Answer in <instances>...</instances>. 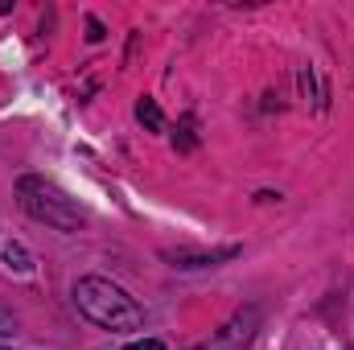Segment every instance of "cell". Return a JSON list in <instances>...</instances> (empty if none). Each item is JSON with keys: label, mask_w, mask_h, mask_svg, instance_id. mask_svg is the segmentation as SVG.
Here are the masks:
<instances>
[{"label": "cell", "mask_w": 354, "mask_h": 350, "mask_svg": "<svg viewBox=\"0 0 354 350\" xmlns=\"http://www.w3.org/2000/svg\"><path fill=\"white\" fill-rule=\"evenodd\" d=\"M75 305L99 330H140L145 326V309L120 284H111L103 276H83L75 284Z\"/></svg>", "instance_id": "1"}, {"label": "cell", "mask_w": 354, "mask_h": 350, "mask_svg": "<svg viewBox=\"0 0 354 350\" xmlns=\"http://www.w3.org/2000/svg\"><path fill=\"white\" fill-rule=\"evenodd\" d=\"M4 260L12 264V268H21V272L29 268V264H25V252H21V248H8V252H4Z\"/></svg>", "instance_id": "7"}, {"label": "cell", "mask_w": 354, "mask_h": 350, "mask_svg": "<svg viewBox=\"0 0 354 350\" xmlns=\"http://www.w3.org/2000/svg\"><path fill=\"white\" fill-rule=\"evenodd\" d=\"M136 120H140V124H149L153 132H161V128H165V120H161V107H157V99H149V95L136 103Z\"/></svg>", "instance_id": "4"}, {"label": "cell", "mask_w": 354, "mask_h": 350, "mask_svg": "<svg viewBox=\"0 0 354 350\" xmlns=\"http://www.w3.org/2000/svg\"><path fill=\"white\" fill-rule=\"evenodd\" d=\"M256 326H260V313H256V309H243V313H235V317L218 330V338H214L206 350H243L248 342H252Z\"/></svg>", "instance_id": "3"}, {"label": "cell", "mask_w": 354, "mask_h": 350, "mask_svg": "<svg viewBox=\"0 0 354 350\" xmlns=\"http://www.w3.org/2000/svg\"><path fill=\"white\" fill-rule=\"evenodd\" d=\"M0 350H8V347H0Z\"/></svg>", "instance_id": "8"}, {"label": "cell", "mask_w": 354, "mask_h": 350, "mask_svg": "<svg viewBox=\"0 0 354 350\" xmlns=\"http://www.w3.org/2000/svg\"><path fill=\"white\" fill-rule=\"evenodd\" d=\"M17 198H21V206H25L29 219L46 223V227H54V231H79V227L87 223L83 206H79L62 185H54V181H46V177H21V181H17Z\"/></svg>", "instance_id": "2"}, {"label": "cell", "mask_w": 354, "mask_h": 350, "mask_svg": "<svg viewBox=\"0 0 354 350\" xmlns=\"http://www.w3.org/2000/svg\"><path fill=\"white\" fill-rule=\"evenodd\" d=\"M235 256V248H227V252H210V256H169L174 260V268H202V264H218V260H231Z\"/></svg>", "instance_id": "5"}, {"label": "cell", "mask_w": 354, "mask_h": 350, "mask_svg": "<svg viewBox=\"0 0 354 350\" xmlns=\"http://www.w3.org/2000/svg\"><path fill=\"white\" fill-rule=\"evenodd\" d=\"M124 350H165V342L161 338H140V342H128Z\"/></svg>", "instance_id": "6"}]
</instances>
